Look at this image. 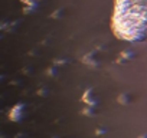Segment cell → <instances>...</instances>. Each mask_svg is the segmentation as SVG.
I'll list each match as a JSON object with an SVG mask.
<instances>
[{"label": "cell", "mask_w": 147, "mask_h": 138, "mask_svg": "<svg viewBox=\"0 0 147 138\" xmlns=\"http://www.w3.org/2000/svg\"><path fill=\"white\" fill-rule=\"evenodd\" d=\"M114 30L125 40L147 39V0H115Z\"/></svg>", "instance_id": "1"}]
</instances>
